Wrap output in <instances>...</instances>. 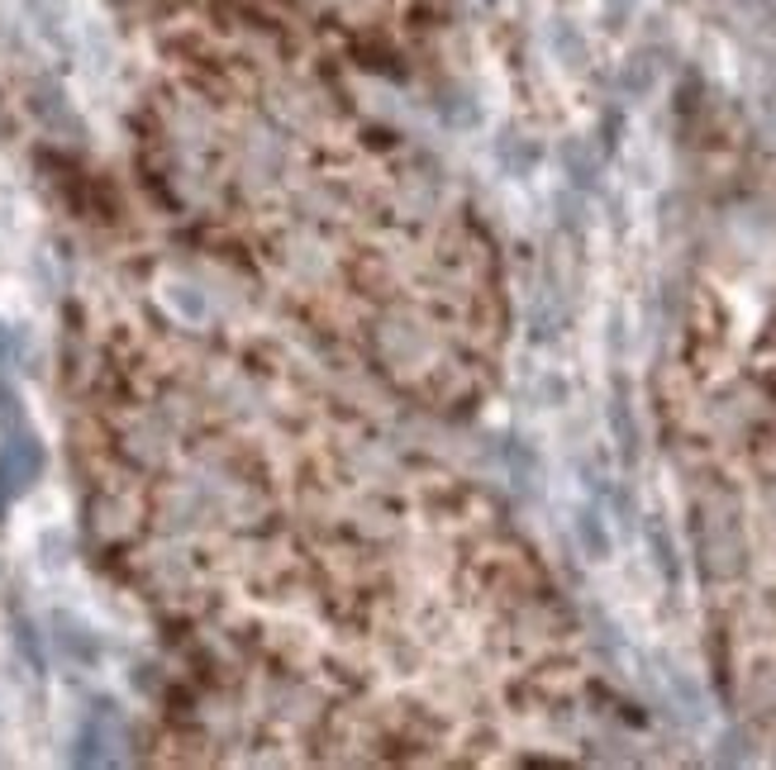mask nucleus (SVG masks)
Returning a JSON list of instances; mask_svg holds the SVG:
<instances>
[{
    "label": "nucleus",
    "mask_w": 776,
    "mask_h": 770,
    "mask_svg": "<svg viewBox=\"0 0 776 770\" xmlns=\"http://www.w3.org/2000/svg\"><path fill=\"white\" fill-rule=\"evenodd\" d=\"M696 552L705 581H733L748 567V538L733 494L710 490L696 500Z\"/></svg>",
    "instance_id": "1"
},
{
    "label": "nucleus",
    "mask_w": 776,
    "mask_h": 770,
    "mask_svg": "<svg viewBox=\"0 0 776 770\" xmlns=\"http://www.w3.org/2000/svg\"><path fill=\"white\" fill-rule=\"evenodd\" d=\"M367 338H372V357L391 371H410L433 352L429 328L419 319H410V314H401V310L377 314L372 328H367Z\"/></svg>",
    "instance_id": "2"
},
{
    "label": "nucleus",
    "mask_w": 776,
    "mask_h": 770,
    "mask_svg": "<svg viewBox=\"0 0 776 770\" xmlns=\"http://www.w3.org/2000/svg\"><path fill=\"white\" fill-rule=\"evenodd\" d=\"M44 466H48V452H44V443H38V433L30 429V423L0 433V476H5L10 494L34 490V480L44 476Z\"/></svg>",
    "instance_id": "3"
},
{
    "label": "nucleus",
    "mask_w": 776,
    "mask_h": 770,
    "mask_svg": "<svg viewBox=\"0 0 776 770\" xmlns=\"http://www.w3.org/2000/svg\"><path fill=\"white\" fill-rule=\"evenodd\" d=\"M115 727H119V713L115 704L105 699V704H95V713L86 723H81V733L72 742V766H111L115 761Z\"/></svg>",
    "instance_id": "4"
},
{
    "label": "nucleus",
    "mask_w": 776,
    "mask_h": 770,
    "mask_svg": "<svg viewBox=\"0 0 776 770\" xmlns=\"http://www.w3.org/2000/svg\"><path fill=\"white\" fill-rule=\"evenodd\" d=\"M30 109L48 124V133H72V139H81V133H86V129H81V119H77V109L67 105L62 86H53V81H34Z\"/></svg>",
    "instance_id": "5"
},
{
    "label": "nucleus",
    "mask_w": 776,
    "mask_h": 770,
    "mask_svg": "<svg viewBox=\"0 0 776 770\" xmlns=\"http://www.w3.org/2000/svg\"><path fill=\"white\" fill-rule=\"evenodd\" d=\"M53 642L62 648V656H72L77 666H95L101 662V638L72 614H53Z\"/></svg>",
    "instance_id": "6"
},
{
    "label": "nucleus",
    "mask_w": 776,
    "mask_h": 770,
    "mask_svg": "<svg viewBox=\"0 0 776 770\" xmlns=\"http://www.w3.org/2000/svg\"><path fill=\"white\" fill-rule=\"evenodd\" d=\"M15 648H20L24 662H30L34 676H44V670H48V656H44V642H38V628L30 623V618H15Z\"/></svg>",
    "instance_id": "7"
},
{
    "label": "nucleus",
    "mask_w": 776,
    "mask_h": 770,
    "mask_svg": "<svg viewBox=\"0 0 776 770\" xmlns=\"http://www.w3.org/2000/svg\"><path fill=\"white\" fill-rule=\"evenodd\" d=\"M577 533H581V547L601 561V557H610V533H605V524H601V514L595 509H587V514L577 518Z\"/></svg>",
    "instance_id": "8"
},
{
    "label": "nucleus",
    "mask_w": 776,
    "mask_h": 770,
    "mask_svg": "<svg viewBox=\"0 0 776 770\" xmlns=\"http://www.w3.org/2000/svg\"><path fill=\"white\" fill-rule=\"evenodd\" d=\"M167 300H172V305L186 314V319H206V295H200L196 285H172Z\"/></svg>",
    "instance_id": "9"
},
{
    "label": "nucleus",
    "mask_w": 776,
    "mask_h": 770,
    "mask_svg": "<svg viewBox=\"0 0 776 770\" xmlns=\"http://www.w3.org/2000/svg\"><path fill=\"white\" fill-rule=\"evenodd\" d=\"M20 423H30V419H24V405H20V395L10 390L5 381H0V433L20 429Z\"/></svg>",
    "instance_id": "10"
},
{
    "label": "nucleus",
    "mask_w": 776,
    "mask_h": 770,
    "mask_svg": "<svg viewBox=\"0 0 776 770\" xmlns=\"http://www.w3.org/2000/svg\"><path fill=\"white\" fill-rule=\"evenodd\" d=\"M648 538H652V552H658L662 575H667V581H676V552H672V542H667L662 524H648Z\"/></svg>",
    "instance_id": "11"
},
{
    "label": "nucleus",
    "mask_w": 776,
    "mask_h": 770,
    "mask_svg": "<svg viewBox=\"0 0 776 770\" xmlns=\"http://www.w3.org/2000/svg\"><path fill=\"white\" fill-rule=\"evenodd\" d=\"M10 500H15V494H10V486H5V476H0V518L10 514Z\"/></svg>",
    "instance_id": "12"
},
{
    "label": "nucleus",
    "mask_w": 776,
    "mask_h": 770,
    "mask_svg": "<svg viewBox=\"0 0 776 770\" xmlns=\"http://www.w3.org/2000/svg\"><path fill=\"white\" fill-rule=\"evenodd\" d=\"M5 357H10V328L0 324V362H5Z\"/></svg>",
    "instance_id": "13"
}]
</instances>
